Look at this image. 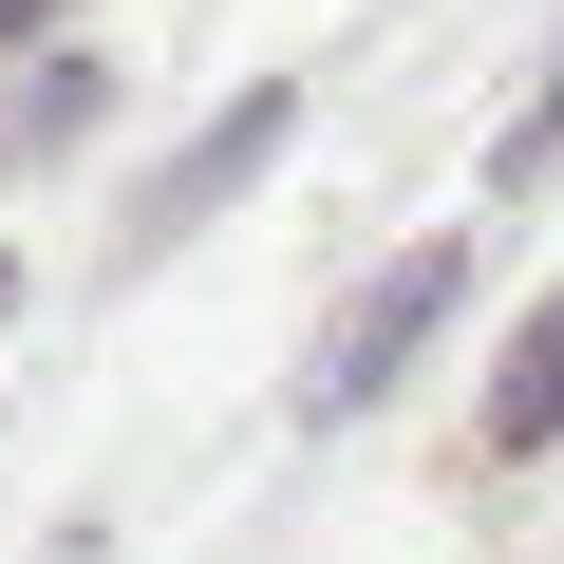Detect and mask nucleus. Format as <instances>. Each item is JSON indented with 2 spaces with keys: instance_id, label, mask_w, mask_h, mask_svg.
I'll return each instance as SVG.
<instances>
[{
  "instance_id": "5",
  "label": "nucleus",
  "mask_w": 564,
  "mask_h": 564,
  "mask_svg": "<svg viewBox=\"0 0 564 564\" xmlns=\"http://www.w3.org/2000/svg\"><path fill=\"white\" fill-rule=\"evenodd\" d=\"M39 20H57V0H0V39H39Z\"/></svg>"
},
{
  "instance_id": "4",
  "label": "nucleus",
  "mask_w": 564,
  "mask_h": 564,
  "mask_svg": "<svg viewBox=\"0 0 564 564\" xmlns=\"http://www.w3.org/2000/svg\"><path fill=\"white\" fill-rule=\"evenodd\" d=\"M545 151H564V57H545V76H527V113H508V151H489V170H508V188H527V170H545Z\"/></svg>"
},
{
  "instance_id": "1",
  "label": "nucleus",
  "mask_w": 564,
  "mask_h": 564,
  "mask_svg": "<svg viewBox=\"0 0 564 564\" xmlns=\"http://www.w3.org/2000/svg\"><path fill=\"white\" fill-rule=\"evenodd\" d=\"M452 302H470V226L358 282V302H339V339H321V377H302V395H321V414H358V395H377V377H395V358H414V339H433Z\"/></svg>"
},
{
  "instance_id": "6",
  "label": "nucleus",
  "mask_w": 564,
  "mask_h": 564,
  "mask_svg": "<svg viewBox=\"0 0 564 564\" xmlns=\"http://www.w3.org/2000/svg\"><path fill=\"white\" fill-rule=\"evenodd\" d=\"M0 321H20V263H0Z\"/></svg>"
},
{
  "instance_id": "2",
  "label": "nucleus",
  "mask_w": 564,
  "mask_h": 564,
  "mask_svg": "<svg viewBox=\"0 0 564 564\" xmlns=\"http://www.w3.org/2000/svg\"><path fill=\"white\" fill-rule=\"evenodd\" d=\"M282 113H302V95H282V76H263V95H226V113H207V151H188V170L151 188V226H207V207H226V188H245V170L282 151Z\"/></svg>"
},
{
  "instance_id": "3",
  "label": "nucleus",
  "mask_w": 564,
  "mask_h": 564,
  "mask_svg": "<svg viewBox=\"0 0 564 564\" xmlns=\"http://www.w3.org/2000/svg\"><path fill=\"white\" fill-rule=\"evenodd\" d=\"M489 452H564V302L508 339V395H489Z\"/></svg>"
}]
</instances>
